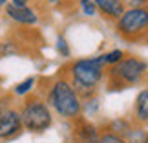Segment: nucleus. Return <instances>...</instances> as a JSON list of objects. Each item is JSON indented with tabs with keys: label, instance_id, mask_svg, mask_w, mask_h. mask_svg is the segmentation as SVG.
Masks as SVG:
<instances>
[{
	"label": "nucleus",
	"instance_id": "1",
	"mask_svg": "<svg viewBox=\"0 0 148 143\" xmlns=\"http://www.w3.org/2000/svg\"><path fill=\"white\" fill-rule=\"evenodd\" d=\"M42 95L49 108L53 110V114L60 119L75 123L77 119L82 117V97L79 95V92L64 72L49 79V84L42 92Z\"/></svg>",
	"mask_w": 148,
	"mask_h": 143
},
{
	"label": "nucleus",
	"instance_id": "2",
	"mask_svg": "<svg viewBox=\"0 0 148 143\" xmlns=\"http://www.w3.org/2000/svg\"><path fill=\"white\" fill-rule=\"evenodd\" d=\"M106 70L108 68L102 64L101 55H95V57L73 59L60 72H64L68 75L79 95L86 99V97L97 95L101 84L106 81Z\"/></svg>",
	"mask_w": 148,
	"mask_h": 143
},
{
	"label": "nucleus",
	"instance_id": "3",
	"mask_svg": "<svg viewBox=\"0 0 148 143\" xmlns=\"http://www.w3.org/2000/svg\"><path fill=\"white\" fill-rule=\"evenodd\" d=\"M148 77V62L137 55L126 53L123 61L106 70L108 90H124L130 86L143 84Z\"/></svg>",
	"mask_w": 148,
	"mask_h": 143
},
{
	"label": "nucleus",
	"instance_id": "4",
	"mask_svg": "<svg viewBox=\"0 0 148 143\" xmlns=\"http://www.w3.org/2000/svg\"><path fill=\"white\" fill-rule=\"evenodd\" d=\"M24 130L31 134H42L53 127L55 114L49 108L42 94H29L18 105Z\"/></svg>",
	"mask_w": 148,
	"mask_h": 143
},
{
	"label": "nucleus",
	"instance_id": "5",
	"mask_svg": "<svg viewBox=\"0 0 148 143\" xmlns=\"http://www.w3.org/2000/svg\"><path fill=\"white\" fill-rule=\"evenodd\" d=\"M113 30L124 42L137 44L148 39V6L128 8L113 22Z\"/></svg>",
	"mask_w": 148,
	"mask_h": 143
},
{
	"label": "nucleus",
	"instance_id": "6",
	"mask_svg": "<svg viewBox=\"0 0 148 143\" xmlns=\"http://www.w3.org/2000/svg\"><path fill=\"white\" fill-rule=\"evenodd\" d=\"M4 13L8 17L9 22H13L15 26H22V28H35L40 22V13L37 8L33 6H15V4H8L4 8Z\"/></svg>",
	"mask_w": 148,
	"mask_h": 143
},
{
	"label": "nucleus",
	"instance_id": "7",
	"mask_svg": "<svg viewBox=\"0 0 148 143\" xmlns=\"http://www.w3.org/2000/svg\"><path fill=\"white\" fill-rule=\"evenodd\" d=\"M24 132L22 125V116L16 105H11L5 108V112L0 117V141H9L15 140Z\"/></svg>",
	"mask_w": 148,
	"mask_h": 143
},
{
	"label": "nucleus",
	"instance_id": "8",
	"mask_svg": "<svg viewBox=\"0 0 148 143\" xmlns=\"http://www.w3.org/2000/svg\"><path fill=\"white\" fill-rule=\"evenodd\" d=\"M75 128H73V134H75V141L77 143H99L101 138V127L95 125L93 121L90 119H77L75 123Z\"/></svg>",
	"mask_w": 148,
	"mask_h": 143
},
{
	"label": "nucleus",
	"instance_id": "9",
	"mask_svg": "<svg viewBox=\"0 0 148 143\" xmlns=\"http://www.w3.org/2000/svg\"><path fill=\"white\" fill-rule=\"evenodd\" d=\"M93 2L99 9V15L112 22H115L126 11V6L123 4V0H93Z\"/></svg>",
	"mask_w": 148,
	"mask_h": 143
},
{
	"label": "nucleus",
	"instance_id": "10",
	"mask_svg": "<svg viewBox=\"0 0 148 143\" xmlns=\"http://www.w3.org/2000/svg\"><path fill=\"white\" fill-rule=\"evenodd\" d=\"M134 123L148 125V86L139 90L134 101V110H132Z\"/></svg>",
	"mask_w": 148,
	"mask_h": 143
},
{
	"label": "nucleus",
	"instance_id": "11",
	"mask_svg": "<svg viewBox=\"0 0 148 143\" xmlns=\"http://www.w3.org/2000/svg\"><path fill=\"white\" fill-rule=\"evenodd\" d=\"M104 128L108 130H112V132H115L119 136H124L126 138L128 132H130V128L134 127V119L132 117H123V116H119V117H113L110 119L106 125H102Z\"/></svg>",
	"mask_w": 148,
	"mask_h": 143
},
{
	"label": "nucleus",
	"instance_id": "12",
	"mask_svg": "<svg viewBox=\"0 0 148 143\" xmlns=\"http://www.w3.org/2000/svg\"><path fill=\"white\" fill-rule=\"evenodd\" d=\"M37 84H38V79L35 75H29V77H26V79H22L20 83H16L15 86H13V94L15 97H20V99H24V97H27L29 94L35 92V88H37Z\"/></svg>",
	"mask_w": 148,
	"mask_h": 143
},
{
	"label": "nucleus",
	"instance_id": "13",
	"mask_svg": "<svg viewBox=\"0 0 148 143\" xmlns=\"http://www.w3.org/2000/svg\"><path fill=\"white\" fill-rule=\"evenodd\" d=\"M20 51H22V46L15 39H2L0 41V57L2 59H5V57H15Z\"/></svg>",
	"mask_w": 148,
	"mask_h": 143
},
{
	"label": "nucleus",
	"instance_id": "14",
	"mask_svg": "<svg viewBox=\"0 0 148 143\" xmlns=\"http://www.w3.org/2000/svg\"><path fill=\"white\" fill-rule=\"evenodd\" d=\"M128 143H148V128L146 125L134 123V127L130 128V132L126 136Z\"/></svg>",
	"mask_w": 148,
	"mask_h": 143
},
{
	"label": "nucleus",
	"instance_id": "15",
	"mask_svg": "<svg viewBox=\"0 0 148 143\" xmlns=\"http://www.w3.org/2000/svg\"><path fill=\"white\" fill-rule=\"evenodd\" d=\"M101 110V99L99 95H92V97H86L82 99V117H93L97 116Z\"/></svg>",
	"mask_w": 148,
	"mask_h": 143
},
{
	"label": "nucleus",
	"instance_id": "16",
	"mask_svg": "<svg viewBox=\"0 0 148 143\" xmlns=\"http://www.w3.org/2000/svg\"><path fill=\"white\" fill-rule=\"evenodd\" d=\"M126 55L123 50H119V48H113V50H108L104 51V53H101V61H102V64H104L106 68H112V66H115L119 61H123V57Z\"/></svg>",
	"mask_w": 148,
	"mask_h": 143
},
{
	"label": "nucleus",
	"instance_id": "17",
	"mask_svg": "<svg viewBox=\"0 0 148 143\" xmlns=\"http://www.w3.org/2000/svg\"><path fill=\"white\" fill-rule=\"evenodd\" d=\"M55 51L57 55L62 57V59H70L71 57V48H70V42H68V39L59 33V35L55 37Z\"/></svg>",
	"mask_w": 148,
	"mask_h": 143
},
{
	"label": "nucleus",
	"instance_id": "18",
	"mask_svg": "<svg viewBox=\"0 0 148 143\" xmlns=\"http://www.w3.org/2000/svg\"><path fill=\"white\" fill-rule=\"evenodd\" d=\"M77 8L84 17H88V19H93V17L99 15V9H97V6H95L93 0H77Z\"/></svg>",
	"mask_w": 148,
	"mask_h": 143
},
{
	"label": "nucleus",
	"instance_id": "19",
	"mask_svg": "<svg viewBox=\"0 0 148 143\" xmlns=\"http://www.w3.org/2000/svg\"><path fill=\"white\" fill-rule=\"evenodd\" d=\"M99 143H128L124 136H119L112 130H108L104 127H101V138H99Z\"/></svg>",
	"mask_w": 148,
	"mask_h": 143
},
{
	"label": "nucleus",
	"instance_id": "20",
	"mask_svg": "<svg viewBox=\"0 0 148 143\" xmlns=\"http://www.w3.org/2000/svg\"><path fill=\"white\" fill-rule=\"evenodd\" d=\"M123 4L128 8H143V6H148V0H123Z\"/></svg>",
	"mask_w": 148,
	"mask_h": 143
},
{
	"label": "nucleus",
	"instance_id": "21",
	"mask_svg": "<svg viewBox=\"0 0 148 143\" xmlns=\"http://www.w3.org/2000/svg\"><path fill=\"white\" fill-rule=\"evenodd\" d=\"M11 105H13V103H11V97L9 95H0V117H2V114L5 112V108H8V106H11Z\"/></svg>",
	"mask_w": 148,
	"mask_h": 143
},
{
	"label": "nucleus",
	"instance_id": "22",
	"mask_svg": "<svg viewBox=\"0 0 148 143\" xmlns=\"http://www.w3.org/2000/svg\"><path fill=\"white\" fill-rule=\"evenodd\" d=\"M9 2L15 4V6H29L31 0H9Z\"/></svg>",
	"mask_w": 148,
	"mask_h": 143
},
{
	"label": "nucleus",
	"instance_id": "23",
	"mask_svg": "<svg viewBox=\"0 0 148 143\" xmlns=\"http://www.w3.org/2000/svg\"><path fill=\"white\" fill-rule=\"evenodd\" d=\"M8 4H9V0H0V9H4Z\"/></svg>",
	"mask_w": 148,
	"mask_h": 143
},
{
	"label": "nucleus",
	"instance_id": "24",
	"mask_svg": "<svg viewBox=\"0 0 148 143\" xmlns=\"http://www.w3.org/2000/svg\"><path fill=\"white\" fill-rule=\"evenodd\" d=\"M46 2H48V4H53V6H55V4H60L62 0H46Z\"/></svg>",
	"mask_w": 148,
	"mask_h": 143
},
{
	"label": "nucleus",
	"instance_id": "25",
	"mask_svg": "<svg viewBox=\"0 0 148 143\" xmlns=\"http://www.w3.org/2000/svg\"><path fill=\"white\" fill-rule=\"evenodd\" d=\"M146 44H148V39H146Z\"/></svg>",
	"mask_w": 148,
	"mask_h": 143
},
{
	"label": "nucleus",
	"instance_id": "26",
	"mask_svg": "<svg viewBox=\"0 0 148 143\" xmlns=\"http://www.w3.org/2000/svg\"><path fill=\"white\" fill-rule=\"evenodd\" d=\"M0 95H2V92H0Z\"/></svg>",
	"mask_w": 148,
	"mask_h": 143
}]
</instances>
